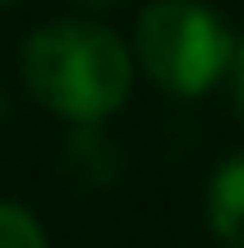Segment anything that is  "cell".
I'll use <instances>...</instances> for the list:
<instances>
[{"instance_id": "obj_5", "label": "cell", "mask_w": 244, "mask_h": 248, "mask_svg": "<svg viewBox=\"0 0 244 248\" xmlns=\"http://www.w3.org/2000/svg\"><path fill=\"white\" fill-rule=\"evenodd\" d=\"M0 248H51L46 225L37 221L33 207L14 202V198H0Z\"/></svg>"}, {"instance_id": "obj_6", "label": "cell", "mask_w": 244, "mask_h": 248, "mask_svg": "<svg viewBox=\"0 0 244 248\" xmlns=\"http://www.w3.org/2000/svg\"><path fill=\"white\" fill-rule=\"evenodd\" d=\"M230 101H235V115L244 120V32H235V60H230Z\"/></svg>"}, {"instance_id": "obj_2", "label": "cell", "mask_w": 244, "mask_h": 248, "mask_svg": "<svg viewBox=\"0 0 244 248\" xmlns=\"http://www.w3.org/2000/svg\"><path fill=\"white\" fill-rule=\"evenodd\" d=\"M134 74L166 97H203L230 74L235 28L226 14L194 0H157L134 18Z\"/></svg>"}, {"instance_id": "obj_3", "label": "cell", "mask_w": 244, "mask_h": 248, "mask_svg": "<svg viewBox=\"0 0 244 248\" xmlns=\"http://www.w3.org/2000/svg\"><path fill=\"white\" fill-rule=\"evenodd\" d=\"M203 216L221 248H244V152L217 161L203 193Z\"/></svg>"}, {"instance_id": "obj_4", "label": "cell", "mask_w": 244, "mask_h": 248, "mask_svg": "<svg viewBox=\"0 0 244 248\" xmlns=\"http://www.w3.org/2000/svg\"><path fill=\"white\" fill-rule=\"evenodd\" d=\"M65 156H69V166L79 170L88 184L106 188V184H115V175H120V152L101 129H69Z\"/></svg>"}, {"instance_id": "obj_1", "label": "cell", "mask_w": 244, "mask_h": 248, "mask_svg": "<svg viewBox=\"0 0 244 248\" xmlns=\"http://www.w3.org/2000/svg\"><path fill=\"white\" fill-rule=\"evenodd\" d=\"M28 97L69 129H101L134 92V55L115 28L88 14H55L18 46Z\"/></svg>"}, {"instance_id": "obj_7", "label": "cell", "mask_w": 244, "mask_h": 248, "mask_svg": "<svg viewBox=\"0 0 244 248\" xmlns=\"http://www.w3.org/2000/svg\"><path fill=\"white\" fill-rule=\"evenodd\" d=\"M9 120V97H5V88H0V124Z\"/></svg>"}]
</instances>
